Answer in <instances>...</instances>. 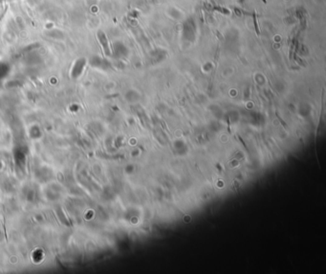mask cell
Segmentation results:
<instances>
[{
  "label": "cell",
  "instance_id": "1",
  "mask_svg": "<svg viewBox=\"0 0 326 274\" xmlns=\"http://www.w3.org/2000/svg\"><path fill=\"white\" fill-rule=\"evenodd\" d=\"M98 39L100 41V43L101 44V46L104 50V52L106 53V54H109V45H108V40L106 39V36H105V34L101 31H99L98 32Z\"/></svg>",
  "mask_w": 326,
  "mask_h": 274
}]
</instances>
